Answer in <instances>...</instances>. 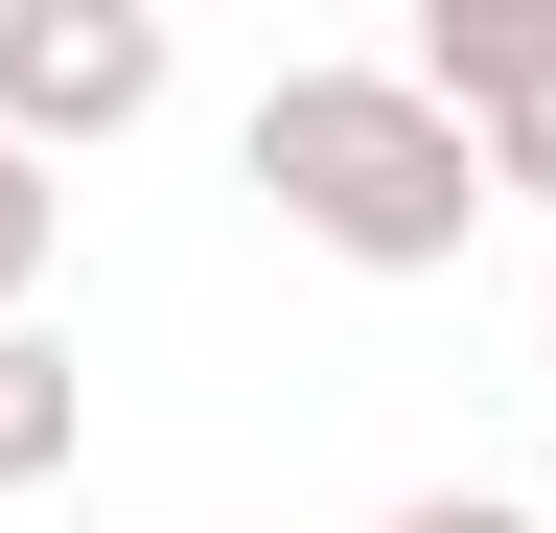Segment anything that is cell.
<instances>
[{
    "instance_id": "obj_4",
    "label": "cell",
    "mask_w": 556,
    "mask_h": 533,
    "mask_svg": "<svg viewBox=\"0 0 556 533\" xmlns=\"http://www.w3.org/2000/svg\"><path fill=\"white\" fill-rule=\"evenodd\" d=\"M70 441H93V371H70L47 325H0V510H24V487H47Z\"/></svg>"
},
{
    "instance_id": "obj_7",
    "label": "cell",
    "mask_w": 556,
    "mask_h": 533,
    "mask_svg": "<svg viewBox=\"0 0 556 533\" xmlns=\"http://www.w3.org/2000/svg\"><path fill=\"white\" fill-rule=\"evenodd\" d=\"M394 533H533V510H486V487H441V510H394Z\"/></svg>"
},
{
    "instance_id": "obj_1",
    "label": "cell",
    "mask_w": 556,
    "mask_h": 533,
    "mask_svg": "<svg viewBox=\"0 0 556 533\" xmlns=\"http://www.w3.org/2000/svg\"><path fill=\"white\" fill-rule=\"evenodd\" d=\"M255 186H278L302 255H348V279H441L486 232V140L417 71H278L255 93Z\"/></svg>"
},
{
    "instance_id": "obj_5",
    "label": "cell",
    "mask_w": 556,
    "mask_h": 533,
    "mask_svg": "<svg viewBox=\"0 0 556 533\" xmlns=\"http://www.w3.org/2000/svg\"><path fill=\"white\" fill-rule=\"evenodd\" d=\"M47 232H70V186H47L24 140H0V325H24V302H47Z\"/></svg>"
},
{
    "instance_id": "obj_2",
    "label": "cell",
    "mask_w": 556,
    "mask_h": 533,
    "mask_svg": "<svg viewBox=\"0 0 556 533\" xmlns=\"http://www.w3.org/2000/svg\"><path fill=\"white\" fill-rule=\"evenodd\" d=\"M163 116V0H0V140L70 163V140H139Z\"/></svg>"
},
{
    "instance_id": "obj_8",
    "label": "cell",
    "mask_w": 556,
    "mask_h": 533,
    "mask_svg": "<svg viewBox=\"0 0 556 533\" xmlns=\"http://www.w3.org/2000/svg\"><path fill=\"white\" fill-rule=\"evenodd\" d=\"M533 533H556V464H533Z\"/></svg>"
},
{
    "instance_id": "obj_6",
    "label": "cell",
    "mask_w": 556,
    "mask_h": 533,
    "mask_svg": "<svg viewBox=\"0 0 556 533\" xmlns=\"http://www.w3.org/2000/svg\"><path fill=\"white\" fill-rule=\"evenodd\" d=\"M510 186H533V210H556V71H533L510 116H486V210H510Z\"/></svg>"
},
{
    "instance_id": "obj_9",
    "label": "cell",
    "mask_w": 556,
    "mask_h": 533,
    "mask_svg": "<svg viewBox=\"0 0 556 533\" xmlns=\"http://www.w3.org/2000/svg\"><path fill=\"white\" fill-rule=\"evenodd\" d=\"M533 325H556V279H533Z\"/></svg>"
},
{
    "instance_id": "obj_3",
    "label": "cell",
    "mask_w": 556,
    "mask_h": 533,
    "mask_svg": "<svg viewBox=\"0 0 556 533\" xmlns=\"http://www.w3.org/2000/svg\"><path fill=\"white\" fill-rule=\"evenodd\" d=\"M394 71H417V93H441L464 140H486V116L556 71V0H417V47H394Z\"/></svg>"
}]
</instances>
